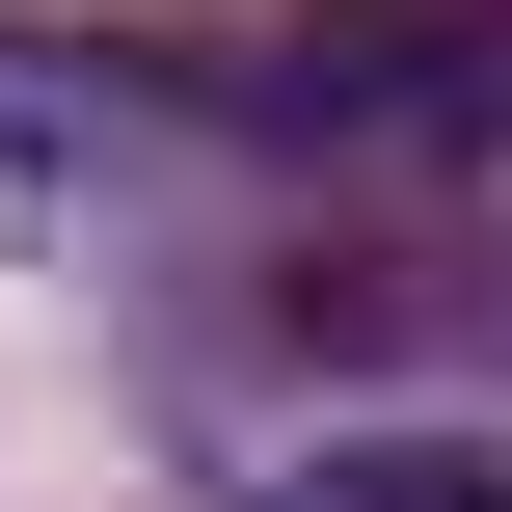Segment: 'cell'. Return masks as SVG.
<instances>
[{"label": "cell", "mask_w": 512, "mask_h": 512, "mask_svg": "<svg viewBox=\"0 0 512 512\" xmlns=\"http://www.w3.org/2000/svg\"><path fill=\"white\" fill-rule=\"evenodd\" d=\"M324 512H512V459H459V432H378V459H324Z\"/></svg>", "instance_id": "cell-1"}]
</instances>
